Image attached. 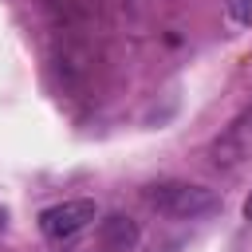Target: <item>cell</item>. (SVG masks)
<instances>
[{"mask_svg": "<svg viewBox=\"0 0 252 252\" xmlns=\"http://www.w3.org/2000/svg\"><path fill=\"white\" fill-rule=\"evenodd\" d=\"M98 217V205L94 201H87V197H71V201H59V205H47L43 213H39V232L47 236V240H71V236H79L91 220Z\"/></svg>", "mask_w": 252, "mask_h": 252, "instance_id": "cell-2", "label": "cell"}, {"mask_svg": "<svg viewBox=\"0 0 252 252\" xmlns=\"http://www.w3.org/2000/svg\"><path fill=\"white\" fill-rule=\"evenodd\" d=\"M224 12L236 28H248L252 24V0H224Z\"/></svg>", "mask_w": 252, "mask_h": 252, "instance_id": "cell-4", "label": "cell"}, {"mask_svg": "<svg viewBox=\"0 0 252 252\" xmlns=\"http://www.w3.org/2000/svg\"><path fill=\"white\" fill-rule=\"evenodd\" d=\"M142 201L173 220H197L217 209V193L197 181H154L142 189Z\"/></svg>", "mask_w": 252, "mask_h": 252, "instance_id": "cell-1", "label": "cell"}, {"mask_svg": "<svg viewBox=\"0 0 252 252\" xmlns=\"http://www.w3.org/2000/svg\"><path fill=\"white\" fill-rule=\"evenodd\" d=\"M240 213H244V220H252V193H248V201H244V209H240Z\"/></svg>", "mask_w": 252, "mask_h": 252, "instance_id": "cell-5", "label": "cell"}, {"mask_svg": "<svg viewBox=\"0 0 252 252\" xmlns=\"http://www.w3.org/2000/svg\"><path fill=\"white\" fill-rule=\"evenodd\" d=\"M98 244H102V252H130L138 244V224L122 213H110L98 224Z\"/></svg>", "mask_w": 252, "mask_h": 252, "instance_id": "cell-3", "label": "cell"}]
</instances>
